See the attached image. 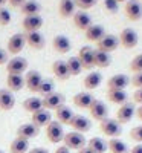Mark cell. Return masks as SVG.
Masks as SVG:
<instances>
[{"label": "cell", "mask_w": 142, "mask_h": 153, "mask_svg": "<svg viewBox=\"0 0 142 153\" xmlns=\"http://www.w3.org/2000/svg\"><path fill=\"white\" fill-rule=\"evenodd\" d=\"M52 46H54V49L57 51L58 54H67L69 51L72 49V43H70V40H69L66 35H61V34L54 37Z\"/></svg>", "instance_id": "22"}, {"label": "cell", "mask_w": 142, "mask_h": 153, "mask_svg": "<svg viewBox=\"0 0 142 153\" xmlns=\"http://www.w3.org/2000/svg\"><path fill=\"white\" fill-rule=\"evenodd\" d=\"M63 146H66L69 150H81L83 147L87 146V141H86V136L80 132H69L64 135L63 138Z\"/></svg>", "instance_id": "2"}, {"label": "cell", "mask_w": 142, "mask_h": 153, "mask_svg": "<svg viewBox=\"0 0 142 153\" xmlns=\"http://www.w3.org/2000/svg\"><path fill=\"white\" fill-rule=\"evenodd\" d=\"M8 2L11 3V6H14V8H21V5L26 2V0H8Z\"/></svg>", "instance_id": "47"}, {"label": "cell", "mask_w": 142, "mask_h": 153, "mask_svg": "<svg viewBox=\"0 0 142 153\" xmlns=\"http://www.w3.org/2000/svg\"><path fill=\"white\" fill-rule=\"evenodd\" d=\"M54 153H70V150H69L66 146H58L57 150H55Z\"/></svg>", "instance_id": "49"}, {"label": "cell", "mask_w": 142, "mask_h": 153, "mask_svg": "<svg viewBox=\"0 0 142 153\" xmlns=\"http://www.w3.org/2000/svg\"><path fill=\"white\" fill-rule=\"evenodd\" d=\"M104 8H106L107 12H112V14H115V12H118L119 3L116 2V0H104Z\"/></svg>", "instance_id": "43"}, {"label": "cell", "mask_w": 142, "mask_h": 153, "mask_svg": "<svg viewBox=\"0 0 142 153\" xmlns=\"http://www.w3.org/2000/svg\"><path fill=\"white\" fill-rule=\"evenodd\" d=\"M130 138L138 144H142V126H136L130 130Z\"/></svg>", "instance_id": "42"}, {"label": "cell", "mask_w": 142, "mask_h": 153, "mask_svg": "<svg viewBox=\"0 0 142 153\" xmlns=\"http://www.w3.org/2000/svg\"><path fill=\"white\" fill-rule=\"evenodd\" d=\"M24 40L26 45H29L32 49H41L46 43L44 35L40 31H32V32H24Z\"/></svg>", "instance_id": "18"}, {"label": "cell", "mask_w": 142, "mask_h": 153, "mask_svg": "<svg viewBox=\"0 0 142 153\" xmlns=\"http://www.w3.org/2000/svg\"><path fill=\"white\" fill-rule=\"evenodd\" d=\"M23 109L29 113H35V112L43 109V101L38 97H29L23 101Z\"/></svg>", "instance_id": "32"}, {"label": "cell", "mask_w": 142, "mask_h": 153, "mask_svg": "<svg viewBox=\"0 0 142 153\" xmlns=\"http://www.w3.org/2000/svg\"><path fill=\"white\" fill-rule=\"evenodd\" d=\"M72 101H73V104L78 109H87L89 110V107L92 106V103L95 101V97L90 92H87V91H83V92L75 94Z\"/></svg>", "instance_id": "16"}, {"label": "cell", "mask_w": 142, "mask_h": 153, "mask_svg": "<svg viewBox=\"0 0 142 153\" xmlns=\"http://www.w3.org/2000/svg\"><path fill=\"white\" fill-rule=\"evenodd\" d=\"M75 0H60L58 3V14L61 19H69L75 16Z\"/></svg>", "instance_id": "26"}, {"label": "cell", "mask_w": 142, "mask_h": 153, "mask_svg": "<svg viewBox=\"0 0 142 153\" xmlns=\"http://www.w3.org/2000/svg\"><path fill=\"white\" fill-rule=\"evenodd\" d=\"M69 126L73 129V132H80V133L84 135V133H87L90 129H92V121H90L87 117H83V115L75 113Z\"/></svg>", "instance_id": "10"}, {"label": "cell", "mask_w": 142, "mask_h": 153, "mask_svg": "<svg viewBox=\"0 0 142 153\" xmlns=\"http://www.w3.org/2000/svg\"><path fill=\"white\" fill-rule=\"evenodd\" d=\"M136 89H142V72L141 74H135V76L132 78V81H130Z\"/></svg>", "instance_id": "44"}, {"label": "cell", "mask_w": 142, "mask_h": 153, "mask_svg": "<svg viewBox=\"0 0 142 153\" xmlns=\"http://www.w3.org/2000/svg\"><path fill=\"white\" fill-rule=\"evenodd\" d=\"M110 63H112L110 54L104 52V51H99V49H96L95 52H93V65H95L96 68H101V69L109 68Z\"/></svg>", "instance_id": "29"}, {"label": "cell", "mask_w": 142, "mask_h": 153, "mask_svg": "<svg viewBox=\"0 0 142 153\" xmlns=\"http://www.w3.org/2000/svg\"><path fill=\"white\" fill-rule=\"evenodd\" d=\"M130 71H132L133 74H141V72H142V54L136 55V57L132 60V63H130Z\"/></svg>", "instance_id": "39"}, {"label": "cell", "mask_w": 142, "mask_h": 153, "mask_svg": "<svg viewBox=\"0 0 142 153\" xmlns=\"http://www.w3.org/2000/svg\"><path fill=\"white\" fill-rule=\"evenodd\" d=\"M16 106V97L9 89H0V109L8 112Z\"/></svg>", "instance_id": "20"}, {"label": "cell", "mask_w": 142, "mask_h": 153, "mask_svg": "<svg viewBox=\"0 0 142 153\" xmlns=\"http://www.w3.org/2000/svg\"><path fill=\"white\" fill-rule=\"evenodd\" d=\"M0 153H5V152H3V150H0Z\"/></svg>", "instance_id": "55"}, {"label": "cell", "mask_w": 142, "mask_h": 153, "mask_svg": "<svg viewBox=\"0 0 142 153\" xmlns=\"http://www.w3.org/2000/svg\"><path fill=\"white\" fill-rule=\"evenodd\" d=\"M28 153H49V150L47 149H43V147H34Z\"/></svg>", "instance_id": "48"}, {"label": "cell", "mask_w": 142, "mask_h": 153, "mask_svg": "<svg viewBox=\"0 0 142 153\" xmlns=\"http://www.w3.org/2000/svg\"><path fill=\"white\" fill-rule=\"evenodd\" d=\"M43 76L41 74L38 72V71H29L26 74V76H24V86L28 87V91L29 92H37L38 94V89H40L41 83H43Z\"/></svg>", "instance_id": "11"}, {"label": "cell", "mask_w": 142, "mask_h": 153, "mask_svg": "<svg viewBox=\"0 0 142 153\" xmlns=\"http://www.w3.org/2000/svg\"><path fill=\"white\" fill-rule=\"evenodd\" d=\"M130 78L125 74H116L107 81L109 91H125V87L130 84Z\"/></svg>", "instance_id": "15"}, {"label": "cell", "mask_w": 142, "mask_h": 153, "mask_svg": "<svg viewBox=\"0 0 142 153\" xmlns=\"http://www.w3.org/2000/svg\"><path fill=\"white\" fill-rule=\"evenodd\" d=\"M8 63V51L0 48V65H6Z\"/></svg>", "instance_id": "46"}, {"label": "cell", "mask_w": 142, "mask_h": 153, "mask_svg": "<svg viewBox=\"0 0 142 153\" xmlns=\"http://www.w3.org/2000/svg\"><path fill=\"white\" fill-rule=\"evenodd\" d=\"M133 101L142 106V89H136V92L133 94Z\"/></svg>", "instance_id": "45"}, {"label": "cell", "mask_w": 142, "mask_h": 153, "mask_svg": "<svg viewBox=\"0 0 142 153\" xmlns=\"http://www.w3.org/2000/svg\"><path fill=\"white\" fill-rule=\"evenodd\" d=\"M136 115V109L132 103H125L122 106H119V109L116 110V121H118L121 126L122 124H127V123H130L132 118Z\"/></svg>", "instance_id": "6"}, {"label": "cell", "mask_w": 142, "mask_h": 153, "mask_svg": "<svg viewBox=\"0 0 142 153\" xmlns=\"http://www.w3.org/2000/svg\"><path fill=\"white\" fill-rule=\"evenodd\" d=\"M93 52L95 49L90 48V46H83L80 51H78V60L83 66V71H90L95 65H93Z\"/></svg>", "instance_id": "9"}, {"label": "cell", "mask_w": 142, "mask_h": 153, "mask_svg": "<svg viewBox=\"0 0 142 153\" xmlns=\"http://www.w3.org/2000/svg\"><path fill=\"white\" fill-rule=\"evenodd\" d=\"M106 35V31L101 25H92L87 31H86V38L89 42H101Z\"/></svg>", "instance_id": "30"}, {"label": "cell", "mask_w": 142, "mask_h": 153, "mask_svg": "<svg viewBox=\"0 0 142 153\" xmlns=\"http://www.w3.org/2000/svg\"><path fill=\"white\" fill-rule=\"evenodd\" d=\"M138 42H139V37H138V32L132 28H125L122 29L121 35H119V45L125 49H133L138 46Z\"/></svg>", "instance_id": "5"}, {"label": "cell", "mask_w": 142, "mask_h": 153, "mask_svg": "<svg viewBox=\"0 0 142 153\" xmlns=\"http://www.w3.org/2000/svg\"><path fill=\"white\" fill-rule=\"evenodd\" d=\"M64 129H63V124H60L58 121L52 120L47 126H46V136L49 139V143L52 144H58L63 143V138H64Z\"/></svg>", "instance_id": "3"}, {"label": "cell", "mask_w": 142, "mask_h": 153, "mask_svg": "<svg viewBox=\"0 0 142 153\" xmlns=\"http://www.w3.org/2000/svg\"><path fill=\"white\" fill-rule=\"evenodd\" d=\"M54 92H55V83H54V80H50V78L43 80L40 89H38V94H40L41 97H47V95L54 94Z\"/></svg>", "instance_id": "38"}, {"label": "cell", "mask_w": 142, "mask_h": 153, "mask_svg": "<svg viewBox=\"0 0 142 153\" xmlns=\"http://www.w3.org/2000/svg\"><path fill=\"white\" fill-rule=\"evenodd\" d=\"M6 2H8V0H0V8H3Z\"/></svg>", "instance_id": "53"}, {"label": "cell", "mask_w": 142, "mask_h": 153, "mask_svg": "<svg viewBox=\"0 0 142 153\" xmlns=\"http://www.w3.org/2000/svg\"><path fill=\"white\" fill-rule=\"evenodd\" d=\"M87 147L92 150V152H95V153H106V152L109 150L107 143H106L102 138H99V136L90 138L89 141H87Z\"/></svg>", "instance_id": "33"}, {"label": "cell", "mask_w": 142, "mask_h": 153, "mask_svg": "<svg viewBox=\"0 0 142 153\" xmlns=\"http://www.w3.org/2000/svg\"><path fill=\"white\" fill-rule=\"evenodd\" d=\"M99 130L101 133L107 138H118L122 133V126L116 121L115 118H106L99 123Z\"/></svg>", "instance_id": "1"}, {"label": "cell", "mask_w": 142, "mask_h": 153, "mask_svg": "<svg viewBox=\"0 0 142 153\" xmlns=\"http://www.w3.org/2000/svg\"><path fill=\"white\" fill-rule=\"evenodd\" d=\"M6 86L11 92H18L24 87V76L16 75V74H8L6 76Z\"/></svg>", "instance_id": "27"}, {"label": "cell", "mask_w": 142, "mask_h": 153, "mask_svg": "<svg viewBox=\"0 0 142 153\" xmlns=\"http://www.w3.org/2000/svg\"><path fill=\"white\" fill-rule=\"evenodd\" d=\"M102 83V75L101 72H90L86 78H84V87L89 91H93V89L99 87Z\"/></svg>", "instance_id": "34"}, {"label": "cell", "mask_w": 142, "mask_h": 153, "mask_svg": "<svg viewBox=\"0 0 142 153\" xmlns=\"http://www.w3.org/2000/svg\"><path fill=\"white\" fill-rule=\"evenodd\" d=\"M11 20H12V17H11L9 9H6L5 6L0 8V26H6V25L11 23Z\"/></svg>", "instance_id": "41"}, {"label": "cell", "mask_w": 142, "mask_h": 153, "mask_svg": "<svg viewBox=\"0 0 142 153\" xmlns=\"http://www.w3.org/2000/svg\"><path fill=\"white\" fill-rule=\"evenodd\" d=\"M50 121H52V113H50L49 110H46V109H41V110L32 113V117H31V123L34 126H37L38 129L46 127Z\"/></svg>", "instance_id": "17"}, {"label": "cell", "mask_w": 142, "mask_h": 153, "mask_svg": "<svg viewBox=\"0 0 142 153\" xmlns=\"http://www.w3.org/2000/svg\"><path fill=\"white\" fill-rule=\"evenodd\" d=\"M73 110L69 107V106H66V104H63V106H60L57 110H55V121H58L60 124H63V126H69L70 124V121H72V118H73Z\"/></svg>", "instance_id": "21"}, {"label": "cell", "mask_w": 142, "mask_h": 153, "mask_svg": "<svg viewBox=\"0 0 142 153\" xmlns=\"http://www.w3.org/2000/svg\"><path fill=\"white\" fill-rule=\"evenodd\" d=\"M124 11H125L127 19L132 22H139L142 19V5L139 0H128L125 3Z\"/></svg>", "instance_id": "12"}, {"label": "cell", "mask_w": 142, "mask_h": 153, "mask_svg": "<svg viewBox=\"0 0 142 153\" xmlns=\"http://www.w3.org/2000/svg\"><path fill=\"white\" fill-rule=\"evenodd\" d=\"M107 98H109L110 103L119 104V106L128 103V101H127L128 100V95H127L125 91H107Z\"/></svg>", "instance_id": "36"}, {"label": "cell", "mask_w": 142, "mask_h": 153, "mask_svg": "<svg viewBox=\"0 0 142 153\" xmlns=\"http://www.w3.org/2000/svg\"><path fill=\"white\" fill-rule=\"evenodd\" d=\"M52 72H54V75L57 76L60 81H66V80L70 78V74H69V69H67V63L63 61V60L54 61V65H52Z\"/></svg>", "instance_id": "25"}, {"label": "cell", "mask_w": 142, "mask_h": 153, "mask_svg": "<svg viewBox=\"0 0 142 153\" xmlns=\"http://www.w3.org/2000/svg\"><path fill=\"white\" fill-rule=\"evenodd\" d=\"M64 95L63 94H60V92H54V94H50V95H47V97H43L41 98V101H43V109H46V110H57L60 106H63L64 104Z\"/></svg>", "instance_id": "13"}, {"label": "cell", "mask_w": 142, "mask_h": 153, "mask_svg": "<svg viewBox=\"0 0 142 153\" xmlns=\"http://www.w3.org/2000/svg\"><path fill=\"white\" fill-rule=\"evenodd\" d=\"M118 3H124V2H128V0H116Z\"/></svg>", "instance_id": "54"}, {"label": "cell", "mask_w": 142, "mask_h": 153, "mask_svg": "<svg viewBox=\"0 0 142 153\" xmlns=\"http://www.w3.org/2000/svg\"><path fill=\"white\" fill-rule=\"evenodd\" d=\"M118 46H119V37H116L113 34H106L104 38H102L101 42H98V49L104 51V52H107V54L116 51Z\"/></svg>", "instance_id": "14"}, {"label": "cell", "mask_w": 142, "mask_h": 153, "mask_svg": "<svg viewBox=\"0 0 142 153\" xmlns=\"http://www.w3.org/2000/svg\"><path fill=\"white\" fill-rule=\"evenodd\" d=\"M73 23H75V26L81 29V31H87L90 26H92V19H90V16L87 14L86 11H78V12H75V16H73Z\"/></svg>", "instance_id": "23"}, {"label": "cell", "mask_w": 142, "mask_h": 153, "mask_svg": "<svg viewBox=\"0 0 142 153\" xmlns=\"http://www.w3.org/2000/svg\"><path fill=\"white\" fill-rule=\"evenodd\" d=\"M89 113H90V117H92L95 121H102V120H106L109 118V107L106 106L104 101H101V100H96L92 103V106L89 107Z\"/></svg>", "instance_id": "4"}, {"label": "cell", "mask_w": 142, "mask_h": 153, "mask_svg": "<svg viewBox=\"0 0 142 153\" xmlns=\"http://www.w3.org/2000/svg\"><path fill=\"white\" fill-rule=\"evenodd\" d=\"M107 147L110 153H130L128 146L119 138H112L107 141Z\"/></svg>", "instance_id": "31"}, {"label": "cell", "mask_w": 142, "mask_h": 153, "mask_svg": "<svg viewBox=\"0 0 142 153\" xmlns=\"http://www.w3.org/2000/svg\"><path fill=\"white\" fill-rule=\"evenodd\" d=\"M24 45H26V40H24V34L17 32V34H14V35L9 37L8 45H6V51H8L9 54L17 55V54H20L21 51H23Z\"/></svg>", "instance_id": "7"}, {"label": "cell", "mask_w": 142, "mask_h": 153, "mask_svg": "<svg viewBox=\"0 0 142 153\" xmlns=\"http://www.w3.org/2000/svg\"><path fill=\"white\" fill-rule=\"evenodd\" d=\"M96 2L98 0H75V5H76V8H80V11L87 12V9L93 8L96 5Z\"/></svg>", "instance_id": "40"}, {"label": "cell", "mask_w": 142, "mask_h": 153, "mask_svg": "<svg viewBox=\"0 0 142 153\" xmlns=\"http://www.w3.org/2000/svg\"><path fill=\"white\" fill-rule=\"evenodd\" d=\"M21 14L26 17V16H40V11H41V5L37 2V0H26L21 8Z\"/></svg>", "instance_id": "28"}, {"label": "cell", "mask_w": 142, "mask_h": 153, "mask_svg": "<svg viewBox=\"0 0 142 153\" xmlns=\"http://www.w3.org/2000/svg\"><path fill=\"white\" fill-rule=\"evenodd\" d=\"M78 153H95V152H92V150H90V149L86 146V147H83L81 150H78Z\"/></svg>", "instance_id": "52"}, {"label": "cell", "mask_w": 142, "mask_h": 153, "mask_svg": "<svg viewBox=\"0 0 142 153\" xmlns=\"http://www.w3.org/2000/svg\"><path fill=\"white\" fill-rule=\"evenodd\" d=\"M66 63H67V69H69L70 76H76L83 72V66H81L78 57H70Z\"/></svg>", "instance_id": "37"}, {"label": "cell", "mask_w": 142, "mask_h": 153, "mask_svg": "<svg viewBox=\"0 0 142 153\" xmlns=\"http://www.w3.org/2000/svg\"><path fill=\"white\" fill-rule=\"evenodd\" d=\"M41 26H43V17H41V16H26V17L23 19L24 32L40 31Z\"/></svg>", "instance_id": "24"}, {"label": "cell", "mask_w": 142, "mask_h": 153, "mask_svg": "<svg viewBox=\"0 0 142 153\" xmlns=\"http://www.w3.org/2000/svg\"><path fill=\"white\" fill-rule=\"evenodd\" d=\"M136 118H138L139 121H142V106H139V107L136 109Z\"/></svg>", "instance_id": "51"}, {"label": "cell", "mask_w": 142, "mask_h": 153, "mask_svg": "<svg viewBox=\"0 0 142 153\" xmlns=\"http://www.w3.org/2000/svg\"><path fill=\"white\" fill-rule=\"evenodd\" d=\"M9 152L11 153H28L29 152V141L23 138H16L14 141L9 146Z\"/></svg>", "instance_id": "35"}, {"label": "cell", "mask_w": 142, "mask_h": 153, "mask_svg": "<svg viewBox=\"0 0 142 153\" xmlns=\"http://www.w3.org/2000/svg\"><path fill=\"white\" fill-rule=\"evenodd\" d=\"M28 69V60L16 55L14 58L8 60L6 63V72L8 74H16V75H21L24 71Z\"/></svg>", "instance_id": "8"}, {"label": "cell", "mask_w": 142, "mask_h": 153, "mask_svg": "<svg viewBox=\"0 0 142 153\" xmlns=\"http://www.w3.org/2000/svg\"><path fill=\"white\" fill-rule=\"evenodd\" d=\"M38 133H40V129L37 126H34L32 123H24L17 129V136L23 138V139H28V141L32 138H37Z\"/></svg>", "instance_id": "19"}, {"label": "cell", "mask_w": 142, "mask_h": 153, "mask_svg": "<svg viewBox=\"0 0 142 153\" xmlns=\"http://www.w3.org/2000/svg\"><path fill=\"white\" fill-rule=\"evenodd\" d=\"M130 153H142V144H136L130 149Z\"/></svg>", "instance_id": "50"}]
</instances>
